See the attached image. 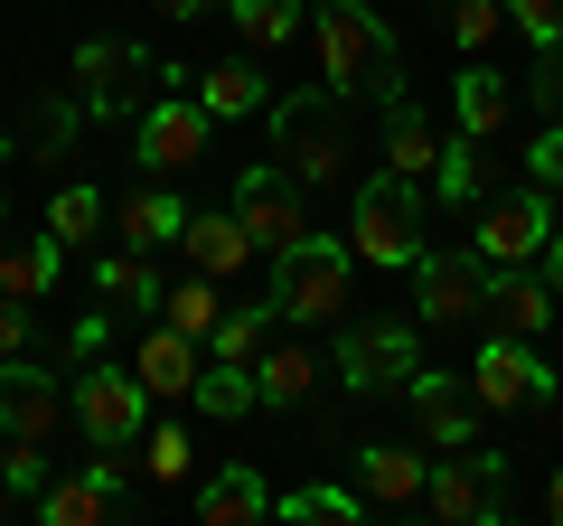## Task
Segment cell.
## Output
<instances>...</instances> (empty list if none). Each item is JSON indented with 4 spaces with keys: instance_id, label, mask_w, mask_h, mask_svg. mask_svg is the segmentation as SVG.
<instances>
[{
    "instance_id": "obj_37",
    "label": "cell",
    "mask_w": 563,
    "mask_h": 526,
    "mask_svg": "<svg viewBox=\"0 0 563 526\" xmlns=\"http://www.w3.org/2000/svg\"><path fill=\"white\" fill-rule=\"evenodd\" d=\"M0 480L20 489V498H38V489H47V442H20V432H0Z\"/></svg>"
},
{
    "instance_id": "obj_11",
    "label": "cell",
    "mask_w": 563,
    "mask_h": 526,
    "mask_svg": "<svg viewBox=\"0 0 563 526\" xmlns=\"http://www.w3.org/2000/svg\"><path fill=\"white\" fill-rule=\"evenodd\" d=\"M470 385H479L488 414H544V405H554V366H544L517 329H507V339H488L479 358H470Z\"/></svg>"
},
{
    "instance_id": "obj_7",
    "label": "cell",
    "mask_w": 563,
    "mask_h": 526,
    "mask_svg": "<svg viewBox=\"0 0 563 526\" xmlns=\"http://www.w3.org/2000/svg\"><path fill=\"white\" fill-rule=\"evenodd\" d=\"M470 244L488 254V273L544 263V244H554V207H544V188H507V198H479V217H470Z\"/></svg>"
},
{
    "instance_id": "obj_45",
    "label": "cell",
    "mask_w": 563,
    "mask_h": 526,
    "mask_svg": "<svg viewBox=\"0 0 563 526\" xmlns=\"http://www.w3.org/2000/svg\"><path fill=\"white\" fill-rule=\"evenodd\" d=\"M544 507H554V517H563V470H554V489H544Z\"/></svg>"
},
{
    "instance_id": "obj_32",
    "label": "cell",
    "mask_w": 563,
    "mask_h": 526,
    "mask_svg": "<svg viewBox=\"0 0 563 526\" xmlns=\"http://www.w3.org/2000/svg\"><path fill=\"white\" fill-rule=\"evenodd\" d=\"M141 470H151V489H179L188 470H198V442H188V424H151V432H141Z\"/></svg>"
},
{
    "instance_id": "obj_13",
    "label": "cell",
    "mask_w": 563,
    "mask_h": 526,
    "mask_svg": "<svg viewBox=\"0 0 563 526\" xmlns=\"http://www.w3.org/2000/svg\"><path fill=\"white\" fill-rule=\"evenodd\" d=\"M66 424H76V405H66L57 366L0 358V432H20V442H57Z\"/></svg>"
},
{
    "instance_id": "obj_2",
    "label": "cell",
    "mask_w": 563,
    "mask_h": 526,
    "mask_svg": "<svg viewBox=\"0 0 563 526\" xmlns=\"http://www.w3.org/2000/svg\"><path fill=\"white\" fill-rule=\"evenodd\" d=\"M347 302H357V254H347L339 235H320L310 226L301 244H282L273 254V320H347Z\"/></svg>"
},
{
    "instance_id": "obj_6",
    "label": "cell",
    "mask_w": 563,
    "mask_h": 526,
    "mask_svg": "<svg viewBox=\"0 0 563 526\" xmlns=\"http://www.w3.org/2000/svg\"><path fill=\"white\" fill-rule=\"evenodd\" d=\"M413 254H422V179L385 169V179L357 188V263H376V273H413Z\"/></svg>"
},
{
    "instance_id": "obj_30",
    "label": "cell",
    "mask_w": 563,
    "mask_h": 526,
    "mask_svg": "<svg viewBox=\"0 0 563 526\" xmlns=\"http://www.w3.org/2000/svg\"><path fill=\"white\" fill-rule=\"evenodd\" d=\"M161 320L179 329V339H198V348H207V329L225 320V302H217V273H188L179 292H161Z\"/></svg>"
},
{
    "instance_id": "obj_26",
    "label": "cell",
    "mask_w": 563,
    "mask_h": 526,
    "mask_svg": "<svg viewBox=\"0 0 563 526\" xmlns=\"http://www.w3.org/2000/svg\"><path fill=\"white\" fill-rule=\"evenodd\" d=\"M385 169H404V179H432L442 169V142H432V122L413 113V103H385Z\"/></svg>"
},
{
    "instance_id": "obj_9",
    "label": "cell",
    "mask_w": 563,
    "mask_h": 526,
    "mask_svg": "<svg viewBox=\"0 0 563 526\" xmlns=\"http://www.w3.org/2000/svg\"><path fill=\"white\" fill-rule=\"evenodd\" d=\"M235 217H244V235H254V254H282V244L310 235L301 179H291V169H273V161H244V169H235Z\"/></svg>"
},
{
    "instance_id": "obj_10",
    "label": "cell",
    "mask_w": 563,
    "mask_h": 526,
    "mask_svg": "<svg viewBox=\"0 0 563 526\" xmlns=\"http://www.w3.org/2000/svg\"><path fill=\"white\" fill-rule=\"evenodd\" d=\"M29 507H38L47 526H103V517H122V507H132V461H122V451H95L85 470L47 480Z\"/></svg>"
},
{
    "instance_id": "obj_46",
    "label": "cell",
    "mask_w": 563,
    "mask_h": 526,
    "mask_svg": "<svg viewBox=\"0 0 563 526\" xmlns=\"http://www.w3.org/2000/svg\"><path fill=\"white\" fill-rule=\"evenodd\" d=\"M10 507H20V489H10V480H0V517H10Z\"/></svg>"
},
{
    "instance_id": "obj_31",
    "label": "cell",
    "mask_w": 563,
    "mask_h": 526,
    "mask_svg": "<svg viewBox=\"0 0 563 526\" xmlns=\"http://www.w3.org/2000/svg\"><path fill=\"white\" fill-rule=\"evenodd\" d=\"M273 517L282 526H357L366 498L357 489H291V498H273Z\"/></svg>"
},
{
    "instance_id": "obj_18",
    "label": "cell",
    "mask_w": 563,
    "mask_h": 526,
    "mask_svg": "<svg viewBox=\"0 0 563 526\" xmlns=\"http://www.w3.org/2000/svg\"><path fill=\"white\" fill-rule=\"evenodd\" d=\"M198 517L207 526H263V517H273V480H263L254 461L207 470V480H198Z\"/></svg>"
},
{
    "instance_id": "obj_36",
    "label": "cell",
    "mask_w": 563,
    "mask_h": 526,
    "mask_svg": "<svg viewBox=\"0 0 563 526\" xmlns=\"http://www.w3.org/2000/svg\"><path fill=\"white\" fill-rule=\"evenodd\" d=\"M432 179H442V198L451 207H479V188H488V169H479V142H442V169H432Z\"/></svg>"
},
{
    "instance_id": "obj_3",
    "label": "cell",
    "mask_w": 563,
    "mask_h": 526,
    "mask_svg": "<svg viewBox=\"0 0 563 526\" xmlns=\"http://www.w3.org/2000/svg\"><path fill=\"white\" fill-rule=\"evenodd\" d=\"M263 122H273V161L291 169L301 188H329V179H347V132H339V95H329V85H310V95H282V103H263Z\"/></svg>"
},
{
    "instance_id": "obj_20",
    "label": "cell",
    "mask_w": 563,
    "mask_h": 526,
    "mask_svg": "<svg viewBox=\"0 0 563 526\" xmlns=\"http://www.w3.org/2000/svg\"><path fill=\"white\" fill-rule=\"evenodd\" d=\"M422 470H432L422 451L366 442V451H357V498H366V507H413V498H422Z\"/></svg>"
},
{
    "instance_id": "obj_44",
    "label": "cell",
    "mask_w": 563,
    "mask_h": 526,
    "mask_svg": "<svg viewBox=\"0 0 563 526\" xmlns=\"http://www.w3.org/2000/svg\"><path fill=\"white\" fill-rule=\"evenodd\" d=\"M544 283H554V302H563V226H554V244H544Z\"/></svg>"
},
{
    "instance_id": "obj_14",
    "label": "cell",
    "mask_w": 563,
    "mask_h": 526,
    "mask_svg": "<svg viewBox=\"0 0 563 526\" xmlns=\"http://www.w3.org/2000/svg\"><path fill=\"white\" fill-rule=\"evenodd\" d=\"M404 405H413V424L432 432V451H461V442H479V385L470 376H451V366H413L404 376Z\"/></svg>"
},
{
    "instance_id": "obj_38",
    "label": "cell",
    "mask_w": 563,
    "mask_h": 526,
    "mask_svg": "<svg viewBox=\"0 0 563 526\" xmlns=\"http://www.w3.org/2000/svg\"><path fill=\"white\" fill-rule=\"evenodd\" d=\"M498 29H507V0H451V39H461L470 57H479Z\"/></svg>"
},
{
    "instance_id": "obj_35",
    "label": "cell",
    "mask_w": 563,
    "mask_h": 526,
    "mask_svg": "<svg viewBox=\"0 0 563 526\" xmlns=\"http://www.w3.org/2000/svg\"><path fill=\"white\" fill-rule=\"evenodd\" d=\"M95 226H103V188H57V198H47V235H57V244H85V235H95Z\"/></svg>"
},
{
    "instance_id": "obj_41",
    "label": "cell",
    "mask_w": 563,
    "mask_h": 526,
    "mask_svg": "<svg viewBox=\"0 0 563 526\" xmlns=\"http://www.w3.org/2000/svg\"><path fill=\"white\" fill-rule=\"evenodd\" d=\"M526 169H536V188H563V122H554V132H536Z\"/></svg>"
},
{
    "instance_id": "obj_34",
    "label": "cell",
    "mask_w": 563,
    "mask_h": 526,
    "mask_svg": "<svg viewBox=\"0 0 563 526\" xmlns=\"http://www.w3.org/2000/svg\"><path fill=\"white\" fill-rule=\"evenodd\" d=\"M273 339V302L263 310H225L217 329H207V358H235V366H254V348Z\"/></svg>"
},
{
    "instance_id": "obj_5",
    "label": "cell",
    "mask_w": 563,
    "mask_h": 526,
    "mask_svg": "<svg viewBox=\"0 0 563 526\" xmlns=\"http://www.w3.org/2000/svg\"><path fill=\"white\" fill-rule=\"evenodd\" d=\"M413 507H432L442 526H498L507 507H517V489H507V461H498V451L461 442L451 461L422 470V498H413Z\"/></svg>"
},
{
    "instance_id": "obj_29",
    "label": "cell",
    "mask_w": 563,
    "mask_h": 526,
    "mask_svg": "<svg viewBox=\"0 0 563 526\" xmlns=\"http://www.w3.org/2000/svg\"><path fill=\"white\" fill-rule=\"evenodd\" d=\"M217 10L235 20V39H244V47H263V57H273V47H291V29H301L310 0H217Z\"/></svg>"
},
{
    "instance_id": "obj_42",
    "label": "cell",
    "mask_w": 563,
    "mask_h": 526,
    "mask_svg": "<svg viewBox=\"0 0 563 526\" xmlns=\"http://www.w3.org/2000/svg\"><path fill=\"white\" fill-rule=\"evenodd\" d=\"M536 85H526V95H536V103H554V122H563V47H536Z\"/></svg>"
},
{
    "instance_id": "obj_21",
    "label": "cell",
    "mask_w": 563,
    "mask_h": 526,
    "mask_svg": "<svg viewBox=\"0 0 563 526\" xmlns=\"http://www.w3.org/2000/svg\"><path fill=\"white\" fill-rule=\"evenodd\" d=\"M507 103H517V85H507L498 66L470 57V66H461V85H451V122H461L470 142H498V132H507Z\"/></svg>"
},
{
    "instance_id": "obj_27",
    "label": "cell",
    "mask_w": 563,
    "mask_h": 526,
    "mask_svg": "<svg viewBox=\"0 0 563 526\" xmlns=\"http://www.w3.org/2000/svg\"><path fill=\"white\" fill-rule=\"evenodd\" d=\"M188 405H207L217 424H244V414L263 405V395H254V366H235V358H207V366H198V385H188Z\"/></svg>"
},
{
    "instance_id": "obj_17",
    "label": "cell",
    "mask_w": 563,
    "mask_h": 526,
    "mask_svg": "<svg viewBox=\"0 0 563 526\" xmlns=\"http://www.w3.org/2000/svg\"><path fill=\"white\" fill-rule=\"evenodd\" d=\"M179 254H188V273H244L254 263V235H244V217L235 207H188V226H179Z\"/></svg>"
},
{
    "instance_id": "obj_16",
    "label": "cell",
    "mask_w": 563,
    "mask_h": 526,
    "mask_svg": "<svg viewBox=\"0 0 563 526\" xmlns=\"http://www.w3.org/2000/svg\"><path fill=\"white\" fill-rule=\"evenodd\" d=\"M151 76V47H132V39H85L76 47V95H85V113H132V85Z\"/></svg>"
},
{
    "instance_id": "obj_43",
    "label": "cell",
    "mask_w": 563,
    "mask_h": 526,
    "mask_svg": "<svg viewBox=\"0 0 563 526\" xmlns=\"http://www.w3.org/2000/svg\"><path fill=\"white\" fill-rule=\"evenodd\" d=\"M151 10H161V20H207L217 0H151Z\"/></svg>"
},
{
    "instance_id": "obj_1",
    "label": "cell",
    "mask_w": 563,
    "mask_h": 526,
    "mask_svg": "<svg viewBox=\"0 0 563 526\" xmlns=\"http://www.w3.org/2000/svg\"><path fill=\"white\" fill-rule=\"evenodd\" d=\"M310 29H320V85L339 103H357V95L395 103L404 95L395 85V39H385V20L366 0H310Z\"/></svg>"
},
{
    "instance_id": "obj_40",
    "label": "cell",
    "mask_w": 563,
    "mask_h": 526,
    "mask_svg": "<svg viewBox=\"0 0 563 526\" xmlns=\"http://www.w3.org/2000/svg\"><path fill=\"white\" fill-rule=\"evenodd\" d=\"M507 20H517L536 47H563V0H507Z\"/></svg>"
},
{
    "instance_id": "obj_4",
    "label": "cell",
    "mask_w": 563,
    "mask_h": 526,
    "mask_svg": "<svg viewBox=\"0 0 563 526\" xmlns=\"http://www.w3.org/2000/svg\"><path fill=\"white\" fill-rule=\"evenodd\" d=\"M66 405H76V432L95 451H132L141 432H151V385L132 376V358H85V376L66 385Z\"/></svg>"
},
{
    "instance_id": "obj_25",
    "label": "cell",
    "mask_w": 563,
    "mask_h": 526,
    "mask_svg": "<svg viewBox=\"0 0 563 526\" xmlns=\"http://www.w3.org/2000/svg\"><path fill=\"white\" fill-rule=\"evenodd\" d=\"M310 385H320V358H310V348H291V339H263L254 348V395H263V405H301Z\"/></svg>"
},
{
    "instance_id": "obj_22",
    "label": "cell",
    "mask_w": 563,
    "mask_h": 526,
    "mask_svg": "<svg viewBox=\"0 0 563 526\" xmlns=\"http://www.w3.org/2000/svg\"><path fill=\"white\" fill-rule=\"evenodd\" d=\"M198 103H207L217 122H254L273 95H263V66H254V57H217V66L198 76Z\"/></svg>"
},
{
    "instance_id": "obj_23",
    "label": "cell",
    "mask_w": 563,
    "mask_h": 526,
    "mask_svg": "<svg viewBox=\"0 0 563 526\" xmlns=\"http://www.w3.org/2000/svg\"><path fill=\"white\" fill-rule=\"evenodd\" d=\"M488 310H507V329H517V339H536V329H554V283H544L536 263L488 273Z\"/></svg>"
},
{
    "instance_id": "obj_24",
    "label": "cell",
    "mask_w": 563,
    "mask_h": 526,
    "mask_svg": "<svg viewBox=\"0 0 563 526\" xmlns=\"http://www.w3.org/2000/svg\"><path fill=\"white\" fill-rule=\"evenodd\" d=\"M57 254H66L57 235H10L0 244V292L10 302H47L57 292Z\"/></svg>"
},
{
    "instance_id": "obj_39",
    "label": "cell",
    "mask_w": 563,
    "mask_h": 526,
    "mask_svg": "<svg viewBox=\"0 0 563 526\" xmlns=\"http://www.w3.org/2000/svg\"><path fill=\"white\" fill-rule=\"evenodd\" d=\"M38 348V302H10L0 292V358H29Z\"/></svg>"
},
{
    "instance_id": "obj_8",
    "label": "cell",
    "mask_w": 563,
    "mask_h": 526,
    "mask_svg": "<svg viewBox=\"0 0 563 526\" xmlns=\"http://www.w3.org/2000/svg\"><path fill=\"white\" fill-rule=\"evenodd\" d=\"M413 310L432 329L442 320H479L488 310V254L479 244H422L413 254Z\"/></svg>"
},
{
    "instance_id": "obj_15",
    "label": "cell",
    "mask_w": 563,
    "mask_h": 526,
    "mask_svg": "<svg viewBox=\"0 0 563 526\" xmlns=\"http://www.w3.org/2000/svg\"><path fill=\"white\" fill-rule=\"evenodd\" d=\"M207 132H217V113H207L198 95H161V103H141V169H161V179L198 169V161H207Z\"/></svg>"
},
{
    "instance_id": "obj_28",
    "label": "cell",
    "mask_w": 563,
    "mask_h": 526,
    "mask_svg": "<svg viewBox=\"0 0 563 526\" xmlns=\"http://www.w3.org/2000/svg\"><path fill=\"white\" fill-rule=\"evenodd\" d=\"M188 226V198H169V188H141V198H122V235H132V254H161V244H179Z\"/></svg>"
},
{
    "instance_id": "obj_12",
    "label": "cell",
    "mask_w": 563,
    "mask_h": 526,
    "mask_svg": "<svg viewBox=\"0 0 563 526\" xmlns=\"http://www.w3.org/2000/svg\"><path fill=\"white\" fill-rule=\"evenodd\" d=\"M422 366V339L413 320H357L339 339V376L357 385V395H404V376Z\"/></svg>"
},
{
    "instance_id": "obj_19",
    "label": "cell",
    "mask_w": 563,
    "mask_h": 526,
    "mask_svg": "<svg viewBox=\"0 0 563 526\" xmlns=\"http://www.w3.org/2000/svg\"><path fill=\"white\" fill-rule=\"evenodd\" d=\"M198 366H207V348H198V339H179L169 320L132 339V376L151 385V405H161V395H188V385H198Z\"/></svg>"
},
{
    "instance_id": "obj_33",
    "label": "cell",
    "mask_w": 563,
    "mask_h": 526,
    "mask_svg": "<svg viewBox=\"0 0 563 526\" xmlns=\"http://www.w3.org/2000/svg\"><path fill=\"white\" fill-rule=\"evenodd\" d=\"M95 292H103V302H132V310H161V273H151L141 254H103L95 263Z\"/></svg>"
}]
</instances>
